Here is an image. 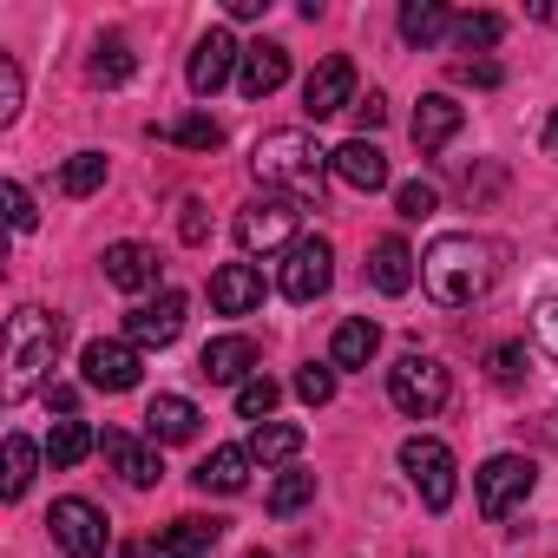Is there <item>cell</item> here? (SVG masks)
I'll use <instances>...</instances> for the list:
<instances>
[{"mask_svg":"<svg viewBox=\"0 0 558 558\" xmlns=\"http://www.w3.org/2000/svg\"><path fill=\"white\" fill-rule=\"evenodd\" d=\"M499 263H506V250H499L493 236L447 230V236H434L427 256H421V290H427L440 310H466V303H480V296L499 283Z\"/></svg>","mask_w":558,"mask_h":558,"instance_id":"6da1fadb","label":"cell"},{"mask_svg":"<svg viewBox=\"0 0 558 558\" xmlns=\"http://www.w3.org/2000/svg\"><path fill=\"white\" fill-rule=\"evenodd\" d=\"M336 151H323L310 132H269L263 145H256V178L263 184H276V191H283V197H296V204H310V197H323V184H329V165Z\"/></svg>","mask_w":558,"mask_h":558,"instance_id":"7a4b0ae2","label":"cell"},{"mask_svg":"<svg viewBox=\"0 0 558 558\" xmlns=\"http://www.w3.org/2000/svg\"><path fill=\"white\" fill-rule=\"evenodd\" d=\"M53 362H60V316H47L40 303L14 310V323H8V375H0V395H8V401H27V395L47 381Z\"/></svg>","mask_w":558,"mask_h":558,"instance_id":"3957f363","label":"cell"},{"mask_svg":"<svg viewBox=\"0 0 558 558\" xmlns=\"http://www.w3.org/2000/svg\"><path fill=\"white\" fill-rule=\"evenodd\" d=\"M447 395H453V375H447L434 355H401V362L388 368V401H395L408 421H434V414L447 408Z\"/></svg>","mask_w":558,"mask_h":558,"instance_id":"277c9868","label":"cell"},{"mask_svg":"<svg viewBox=\"0 0 558 558\" xmlns=\"http://www.w3.org/2000/svg\"><path fill=\"white\" fill-rule=\"evenodd\" d=\"M401 473H408V486L421 493V506H427V512H447V506H453V493H460V466H453L447 440H434V434L401 440Z\"/></svg>","mask_w":558,"mask_h":558,"instance_id":"5b68a950","label":"cell"},{"mask_svg":"<svg viewBox=\"0 0 558 558\" xmlns=\"http://www.w3.org/2000/svg\"><path fill=\"white\" fill-rule=\"evenodd\" d=\"M532 486H538V466H532L525 453H493V460L473 473V499H480L486 519H512V512L532 499Z\"/></svg>","mask_w":558,"mask_h":558,"instance_id":"8992f818","label":"cell"},{"mask_svg":"<svg viewBox=\"0 0 558 558\" xmlns=\"http://www.w3.org/2000/svg\"><path fill=\"white\" fill-rule=\"evenodd\" d=\"M47 525H53V545L66 558H106V545H112V525L93 499H53Z\"/></svg>","mask_w":558,"mask_h":558,"instance_id":"52a82bcc","label":"cell"},{"mask_svg":"<svg viewBox=\"0 0 558 558\" xmlns=\"http://www.w3.org/2000/svg\"><path fill=\"white\" fill-rule=\"evenodd\" d=\"M276 283H283L290 303H316V296H329V283H336V250H329V236H296Z\"/></svg>","mask_w":558,"mask_h":558,"instance_id":"ba28073f","label":"cell"},{"mask_svg":"<svg viewBox=\"0 0 558 558\" xmlns=\"http://www.w3.org/2000/svg\"><path fill=\"white\" fill-rule=\"evenodd\" d=\"M236 243H243V256L296 243V197H250L236 210Z\"/></svg>","mask_w":558,"mask_h":558,"instance_id":"9c48e42d","label":"cell"},{"mask_svg":"<svg viewBox=\"0 0 558 558\" xmlns=\"http://www.w3.org/2000/svg\"><path fill=\"white\" fill-rule=\"evenodd\" d=\"M230 73H243V47H236L223 27H210V34L191 47V73H184V80H191V93H197V99H210V93H223V86H230Z\"/></svg>","mask_w":558,"mask_h":558,"instance_id":"30bf717a","label":"cell"},{"mask_svg":"<svg viewBox=\"0 0 558 558\" xmlns=\"http://www.w3.org/2000/svg\"><path fill=\"white\" fill-rule=\"evenodd\" d=\"M80 375H86V388H99V395H125V388H138L145 362H138L132 342H86Z\"/></svg>","mask_w":558,"mask_h":558,"instance_id":"8fae6325","label":"cell"},{"mask_svg":"<svg viewBox=\"0 0 558 558\" xmlns=\"http://www.w3.org/2000/svg\"><path fill=\"white\" fill-rule=\"evenodd\" d=\"M303 112L310 119H336V112H355V66L342 53H329L310 80H303Z\"/></svg>","mask_w":558,"mask_h":558,"instance_id":"7c38bea8","label":"cell"},{"mask_svg":"<svg viewBox=\"0 0 558 558\" xmlns=\"http://www.w3.org/2000/svg\"><path fill=\"white\" fill-rule=\"evenodd\" d=\"M184 336V296L178 290H158V303H138L125 316V342L132 349H171Z\"/></svg>","mask_w":558,"mask_h":558,"instance_id":"4fadbf2b","label":"cell"},{"mask_svg":"<svg viewBox=\"0 0 558 558\" xmlns=\"http://www.w3.org/2000/svg\"><path fill=\"white\" fill-rule=\"evenodd\" d=\"M99 453H106V460H112V473H119L125 486H138V493H145V486H158V473H165V466H158V447H145V440H138V434H125V427L99 434Z\"/></svg>","mask_w":558,"mask_h":558,"instance_id":"5bb4252c","label":"cell"},{"mask_svg":"<svg viewBox=\"0 0 558 558\" xmlns=\"http://www.w3.org/2000/svg\"><path fill=\"white\" fill-rule=\"evenodd\" d=\"M99 263H106V283L125 290V296L158 290V250H151V243H112Z\"/></svg>","mask_w":558,"mask_h":558,"instance_id":"9a60e30c","label":"cell"},{"mask_svg":"<svg viewBox=\"0 0 558 558\" xmlns=\"http://www.w3.org/2000/svg\"><path fill=\"white\" fill-rule=\"evenodd\" d=\"M197 375H204V381H223V388H230V381L243 388V381L256 375V342H250V336H217V342H204Z\"/></svg>","mask_w":558,"mask_h":558,"instance_id":"2e32d148","label":"cell"},{"mask_svg":"<svg viewBox=\"0 0 558 558\" xmlns=\"http://www.w3.org/2000/svg\"><path fill=\"white\" fill-rule=\"evenodd\" d=\"M217 538H223V519H204V512H184V519H171L165 532H158V558H210L217 551Z\"/></svg>","mask_w":558,"mask_h":558,"instance_id":"e0dca14e","label":"cell"},{"mask_svg":"<svg viewBox=\"0 0 558 558\" xmlns=\"http://www.w3.org/2000/svg\"><path fill=\"white\" fill-rule=\"evenodd\" d=\"M256 303H263L256 263H223V269L210 276V310H217V316H250Z\"/></svg>","mask_w":558,"mask_h":558,"instance_id":"ac0fdd59","label":"cell"},{"mask_svg":"<svg viewBox=\"0 0 558 558\" xmlns=\"http://www.w3.org/2000/svg\"><path fill=\"white\" fill-rule=\"evenodd\" d=\"M290 80V47H276V40H256V47H243V73H236V86H243V99H269L276 86Z\"/></svg>","mask_w":558,"mask_h":558,"instance_id":"d6986e66","label":"cell"},{"mask_svg":"<svg viewBox=\"0 0 558 558\" xmlns=\"http://www.w3.org/2000/svg\"><path fill=\"white\" fill-rule=\"evenodd\" d=\"M336 178L349 184V191H381L388 184V151L375 145V138H349V145H336Z\"/></svg>","mask_w":558,"mask_h":558,"instance_id":"ffe728a7","label":"cell"},{"mask_svg":"<svg viewBox=\"0 0 558 558\" xmlns=\"http://www.w3.org/2000/svg\"><path fill=\"white\" fill-rule=\"evenodd\" d=\"M460 125H466V106H453L447 93H427V99L414 106V125H408V132H414V145H421V151H440Z\"/></svg>","mask_w":558,"mask_h":558,"instance_id":"44dd1931","label":"cell"},{"mask_svg":"<svg viewBox=\"0 0 558 558\" xmlns=\"http://www.w3.org/2000/svg\"><path fill=\"white\" fill-rule=\"evenodd\" d=\"M197 401H184V395H158L151 408H145V434L158 440V447H178V440H197Z\"/></svg>","mask_w":558,"mask_h":558,"instance_id":"7402d4cb","label":"cell"},{"mask_svg":"<svg viewBox=\"0 0 558 558\" xmlns=\"http://www.w3.org/2000/svg\"><path fill=\"white\" fill-rule=\"evenodd\" d=\"M414 269H421L414 250H408L401 236H381V243H375V263H368V283H375L381 296H408V290H414Z\"/></svg>","mask_w":558,"mask_h":558,"instance_id":"603a6c76","label":"cell"},{"mask_svg":"<svg viewBox=\"0 0 558 558\" xmlns=\"http://www.w3.org/2000/svg\"><path fill=\"white\" fill-rule=\"evenodd\" d=\"M204 493H243L250 486V447H210L191 473Z\"/></svg>","mask_w":558,"mask_h":558,"instance_id":"cb8c5ba5","label":"cell"},{"mask_svg":"<svg viewBox=\"0 0 558 558\" xmlns=\"http://www.w3.org/2000/svg\"><path fill=\"white\" fill-rule=\"evenodd\" d=\"M375 355H381V329L368 316H349L336 329V342H329V368H368Z\"/></svg>","mask_w":558,"mask_h":558,"instance_id":"d4e9b609","label":"cell"},{"mask_svg":"<svg viewBox=\"0 0 558 558\" xmlns=\"http://www.w3.org/2000/svg\"><path fill=\"white\" fill-rule=\"evenodd\" d=\"M453 34V14L440 8V0H408L401 8V40L408 47H440Z\"/></svg>","mask_w":558,"mask_h":558,"instance_id":"484cf974","label":"cell"},{"mask_svg":"<svg viewBox=\"0 0 558 558\" xmlns=\"http://www.w3.org/2000/svg\"><path fill=\"white\" fill-rule=\"evenodd\" d=\"M303 440H310V434H303L296 421H263V427H250V460H263V466H269V460H296Z\"/></svg>","mask_w":558,"mask_h":558,"instance_id":"4316f807","label":"cell"},{"mask_svg":"<svg viewBox=\"0 0 558 558\" xmlns=\"http://www.w3.org/2000/svg\"><path fill=\"white\" fill-rule=\"evenodd\" d=\"M86 80H93V86H125V80H132V40H125V34H106V40L93 47V60H86Z\"/></svg>","mask_w":558,"mask_h":558,"instance_id":"83f0119b","label":"cell"},{"mask_svg":"<svg viewBox=\"0 0 558 558\" xmlns=\"http://www.w3.org/2000/svg\"><path fill=\"white\" fill-rule=\"evenodd\" d=\"M86 453H99V434H93L86 421H53V434H47V460H53V466H80Z\"/></svg>","mask_w":558,"mask_h":558,"instance_id":"f1b7e54d","label":"cell"},{"mask_svg":"<svg viewBox=\"0 0 558 558\" xmlns=\"http://www.w3.org/2000/svg\"><path fill=\"white\" fill-rule=\"evenodd\" d=\"M158 138H171V145H184V151H217L223 145V125L217 119H204V112H184V119H171V125H151Z\"/></svg>","mask_w":558,"mask_h":558,"instance_id":"f546056e","label":"cell"},{"mask_svg":"<svg viewBox=\"0 0 558 558\" xmlns=\"http://www.w3.org/2000/svg\"><path fill=\"white\" fill-rule=\"evenodd\" d=\"M106 184V151H73L66 165H60V191L66 197H93Z\"/></svg>","mask_w":558,"mask_h":558,"instance_id":"4dcf8cb0","label":"cell"},{"mask_svg":"<svg viewBox=\"0 0 558 558\" xmlns=\"http://www.w3.org/2000/svg\"><path fill=\"white\" fill-rule=\"evenodd\" d=\"M40 453H47V447H34L27 434H8V499H27V486H34V466H40Z\"/></svg>","mask_w":558,"mask_h":558,"instance_id":"1f68e13d","label":"cell"},{"mask_svg":"<svg viewBox=\"0 0 558 558\" xmlns=\"http://www.w3.org/2000/svg\"><path fill=\"white\" fill-rule=\"evenodd\" d=\"M310 499H316V473H276V486H269V512H276V519L303 512Z\"/></svg>","mask_w":558,"mask_h":558,"instance_id":"d6a6232c","label":"cell"},{"mask_svg":"<svg viewBox=\"0 0 558 558\" xmlns=\"http://www.w3.org/2000/svg\"><path fill=\"white\" fill-rule=\"evenodd\" d=\"M453 40H460L466 53H486V47L506 40V21H499V14H460V21H453Z\"/></svg>","mask_w":558,"mask_h":558,"instance_id":"836d02e7","label":"cell"},{"mask_svg":"<svg viewBox=\"0 0 558 558\" xmlns=\"http://www.w3.org/2000/svg\"><path fill=\"white\" fill-rule=\"evenodd\" d=\"M236 414H243V421H256V427H263V421H269V414H276V381H269V375H250V381H243V388H236Z\"/></svg>","mask_w":558,"mask_h":558,"instance_id":"e575fe53","label":"cell"},{"mask_svg":"<svg viewBox=\"0 0 558 558\" xmlns=\"http://www.w3.org/2000/svg\"><path fill=\"white\" fill-rule=\"evenodd\" d=\"M434 204H440V191H434L427 178H414V184H401V191H395V210H401L408 223H421V217H434Z\"/></svg>","mask_w":558,"mask_h":558,"instance_id":"d590c367","label":"cell"},{"mask_svg":"<svg viewBox=\"0 0 558 558\" xmlns=\"http://www.w3.org/2000/svg\"><path fill=\"white\" fill-rule=\"evenodd\" d=\"M486 375H493V388H519V375H525V349H519V342H499V349L486 355Z\"/></svg>","mask_w":558,"mask_h":558,"instance_id":"8d00e7d4","label":"cell"},{"mask_svg":"<svg viewBox=\"0 0 558 558\" xmlns=\"http://www.w3.org/2000/svg\"><path fill=\"white\" fill-rule=\"evenodd\" d=\"M296 395H303L310 408H329V401H336V368H316V362H310V368L296 375Z\"/></svg>","mask_w":558,"mask_h":558,"instance_id":"74e56055","label":"cell"},{"mask_svg":"<svg viewBox=\"0 0 558 558\" xmlns=\"http://www.w3.org/2000/svg\"><path fill=\"white\" fill-rule=\"evenodd\" d=\"M532 336H538V349L558 362V296H538V310H532Z\"/></svg>","mask_w":558,"mask_h":558,"instance_id":"f35d334b","label":"cell"},{"mask_svg":"<svg viewBox=\"0 0 558 558\" xmlns=\"http://www.w3.org/2000/svg\"><path fill=\"white\" fill-rule=\"evenodd\" d=\"M21 119V66L0 53V125H14Z\"/></svg>","mask_w":558,"mask_h":558,"instance_id":"ab89813d","label":"cell"},{"mask_svg":"<svg viewBox=\"0 0 558 558\" xmlns=\"http://www.w3.org/2000/svg\"><path fill=\"white\" fill-rule=\"evenodd\" d=\"M0 197H8V223L27 236V230H34V217H40V210H34V197H27V184H8Z\"/></svg>","mask_w":558,"mask_h":558,"instance_id":"60d3db41","label":"cell"},{"mask_svg":"<svg viewBox=\"0 0 558 558\" xmlns=\"http://www.w3.org/2000/svg\"><path fill=\"white\" fill-rule=\"evenodd\" d=\"M453 80L460 86H499L506 73H499V60H453Z\"/></svg>","mask_w":558,"mask_h":558,"instance_id":"b9f144b4","label":"cell"},{"mask_svg":"<svg viewBox=\"0 0 558 558\" xmlns=\"http://www.w3.org/2000/svg\"><path fill=\"white\" fill-rule=\"evenodd\" d=\"M178 236H184V243H204V236H210V217H204L197 197H184V210H178Z\"/></svg>","mask_w":558,"mask_h":558,"instance_id":"7bdbcfd3","label":"cell"},{"mask_svg":"<svg viewBox=\"0 0 558 558\" xmlns=\"http://www.w3.org/2000/svg\"><path fill=\"white\" fill-rule=\"evenodd\" d=\"M355 125H362V138H368V132H381V125H388V99H381V93L355 99Z\"/></svg>","mask_w":558,"mask_h":558,"instance_id":"ee69618b","label":"cell"},{"mask_svg":"<svg viewBox=\"0 0 558 558\" xmlns=\"http://www.w3.org/2000/svg\"><path fill=\"white\" fill-rule=\"evenodd\" d=\"M269 0H230V21H263Z\"/></svg>","mask_w":558,"mask_h":558,"instance_id":"f6af8a7d","label":"cell"},{"mask_svg":"<svg viewBox=\"0 0 558 558\" xmlns=\"http://www.w3.org/2000/svg\"><path fill=\"white\" fill-rule=\"evenodd\" d=\"M47 401H53V408H60V414L73 421V401H80V395H73V388H47Z\"/></svg>","mask_w":558,"mask_h":558,"instance_id":"bcb514c9","label":"cell"},{"mask_svg":"<svg viewBox=\"0 0 558 558\" xmlns=\"http://www.w3.org/2000/svg\"><path fill=\"white\" fill-rule=\"evenodd\" d=\"M545 158H558V112L545 119Z\"/></svg>","mask_w":558,"mask_h":558,"instance_id":"7dc6e473","label":"cell"},{"mask_svg":"<svg viewBox=\"0 0 558 558\" xmlns=\"http://www.w3.org/2000/svg\"><path fill=\"white\" fill-rule=\"evenodd\" d=\"M532 21H545V27H558V0H545V8H532Z\"/></svg>","mask_w":558,"mask_h":558,"instance_id":"c3c4849f","label":"cell"},{"mask_svg":"<svg viewBox=\"0 0 558 558\" xmlns=\"http://www.w3.org/2000/svg\"><path fill=\"white\" fill-rule=\"evenodd\" d=\"M250 558H269V551H250Z\"/></svg>","mask_w":558,"mask_h":558,"instance_id":"681fc988","label":"cell"}]
</instances>
